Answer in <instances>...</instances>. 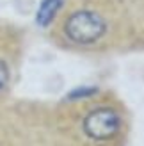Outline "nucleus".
I'll return each mask as SVG.
<instances>
[{
  "label": "nucleus",
  "instance_id": "20e7f679",
  "mask_svg": "<svg viewBox=\"0 0 144 146\" xmlns=\"http://www.w3.org/2000/svg\"><path fill=\"white\" fill-rule=\"evenodd\" d=\"M7 80H9V70H7V66L0 61V89L7 84Z\"/></svg>",
  "mask_w": 144,
  "mask_h": 146
},
{
  "label": "nucleus",
  "instance_id": "f257e3e1",
  "mask_svg": "<svg viewBox=\"0 0 144 146\" xmlns=\"http://www.w3.org/2000/svg\"><path fill=\"white\" fill-rule=\"evenodd\" d=\"M66 34L71 41L89 45L105 34V21L91 11L75 13L66 23Z\"/></svg>",
  "mask_w": 144,
  "mask_h": 146
},
{
  "label": "nucleus",
  "instance_id": "f03ea898",
  "mask_svg": "<svg viewBox=\"0 0 144 146\" xmlns=\"http://www.w3.org/2000/svg\"><path fill=\"white\" fill-rule=\"evenodd\" d=\"M84 130L92 139H109L119 130V116L112 109H96L85 118Z\"/></svg>",
  "mask_w": 144,
  "mask_h": 146
},
{
  "label": "nucleus",
  "instance_id": "7ed1b4c3",
  "mask_svg": "<svg viewBox=\"0 0 144 146\" xmlns=\"http://www.w3.org/2000/svg\"><path fill=\"white\" fill-rule=\"evenodd\" d=\"M59 5H61V0H45L43 5H41V9H39V13H38V21L41 25H48L50 21L54 20Z\"/></svg>",
  "mask_w": 144,
  "mask_h": 146
}]
</instances>
